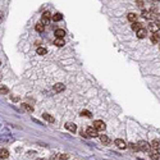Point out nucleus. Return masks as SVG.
<instances>
[{
	"mask_svg": "<svg viewBox=\"0 0 160 160\" xmlns=\"http://www.w3.org/2000/svg\"><path fill=\"white\" fill-rule=\"evenodd\" d=\"M150 156H151V159L152 160H160V155H159V152H158V151H152Z\"/></svg>",
	"mask_w": 160,
	"mask_h": 160,
	"instance_id": "obj_18",
	"label": "nucleus"
},
{
	"mask_svg": "<svg viewBox=\"0 0 160 160\" xmlns=\"http://www.w3.org/2000/svg\"><path fill=\"white\" fill-rule=\"evenodd\" d=\"M138 150H141V151H150V149H151V146L149 142H146V141H140L138 144Z\"/></svg>",
	"mask_w": 160,
	"mask_h": 160,
	"instance_id": "obj_1",
	"label": "nucleus"
},
{
	"mask_svg": "<svg viewBox=\"0 0 160 160\" xmlns=\"http://www.w3.org/2000/svg\"><path fill=\"white\" fill-rule=\"evenodd\" d=\"M64 35H65V32L63 31V29H57L55 31V36H57V39H63L64 37Z\"/></svg>",
	"mask_w": 160,
	"mask_h": 160,
	"instance_id": "obj_14",
	"label": "nucleus"
},
{
	"mask_svg": "<svg viewBox=\"0 0 160 160\" xmlns=\"http://www.w3.org/2000/svg\"><path fill=\"white\" fill-rule=\"evenodd\" d=\"M141 15H142L144 18H146V19H151V18H154V13H151L150 10H142Z\"/></svg>",
	"mask_w": 160,
	"mask_h": 160,
	"instance_id": "obj_7",
	"label": "nucleus"
},
{
	"mask_svg": "<svg viewBox=\"0 0 160 160\" xmlns=\"http://www.w3.org/2000/svg\"><path fill=\"white\" fill-rule=\"evenodd\" d=\"M64 88H65V86H64L63 83H57V85H54V91H55V92H61Z\"/></svg>",
	"mask_w": 160,
	"mask_h": 160,
	"instance_id": "obj_10",
	"label": "nucleus"
},
{
	"mask_svg": "<svg viewBox=\"0 0 160 160\" xmlns=\"http://www.w3.org/2000/svg\"><path fill=\"white\" fill-rule=\"evenodd\" d=\"M81 115L87 116V118H91V116H92V114H91L88 110H82V112H81Z\"/></svg>",
	"mask_w": 160,
	"mask_h": 160,
	"instance_id": "obj_24",
	"label": "nucleus"
},
{
	"mask_svg": "<svg viewBox=\"0 0 160 160\" xmlns=\"http://www.w3.org/2000/svg\"><path fill=\"white\" fill-rule=\"evenodd\" d=\"M35 28H36V31H37V32H40V33H41V32L45 29V26L41 23V22H40V23H37V24H36V27H35Z\"/></svg>",
	"mask_w": 160,
	"mask_h": 160,
	"instance_id": "obj_17",
	"label": "nucleus"
},
{
	"mask_svg": "<svg viewBox=\"0 0 160 160\" xmlns=\"http://www.w3.org/2000/svg\"><path fill=\"white\" fill-rule=\"evenodd\" d=\"M39 160H42V159H39Z\"/></svg>",
	"mask_w": 160,
	"mask_h": 160,
	"instance_id": "obj_33",
	"label": "nucleus"
},
{
	"mask_svg": "<svg viewBox=\"0 0 160 160\" xmlns=\"http://www.w3.org/2000/svg\"><path fill=\"white\" fill-rule=\"evenodd\" d=\"M42 17H45V18H50V17H51V14H50V12H45Z\"/></svg>",
	"mask_w": 160,
	"mask_h": 160,
	"instance_id": "obj_31",
	"label": "nucleus"
},
{
	"mask_svg": "<svg viewBox=\"0 0 160 160\" xmlns=\"http://www.w3.org/2000/svg\"><path fill=\"white\" fill-rule=\"evenodd\" d=\"M130 147H131V150H133V151H138V147H137V145L136 144H130Z\"/></svg>",
	"mask_w": 160,
	"mask_h": 160,
	"instance_id": "obj_27",
	"label": "nucleus"
},
{
	"mask_svg": "<svg viewBox=\"0 0 160 160\" xmlns=\"http://www.w3.org/2000/svg\"><path fill=\"white\" fill-rule=\"evenodd\" d=\"M127 18H128V21H130V22L134 23V22H136V19H137V14H134V13H130Z\"/></svg>",
	"mask_w": 160,
	"mask_h": 160,
	"instance_id": "obj_16",
	"label": "nucleus"
},
{
	"mask_svg": "<svg viewBox=\"0 0 160 160\" xmlns=\"http://www.w3.org/2000/svg\"><path fill=\"white\" fill-rule=\"evenodd\" d=\"M144 27H142V23H140V22H134V23H132V29L133 31H140V29H142Z\"/></svg>",
	"mask_w": 160,
	"mask_h": 160,
	"instance_id": "obj_9",
	"label": "nucleus"
},
{
	"mask_svg": "<svg viewBox=\"0 0 160 160\" xmlns=\"http://www.w3.org/2000/svg\"><path fill=\"white\" fill-rule=\"evenodd\" d=\"M151 149H154V151H159L160 149V141L158 140H152V142H151Z\"/></svg>",
	"mask_w": 160,
	"mask_h": 160,
	"instance_id": "obj_6",
	"label": "nucleus"
},
{
	"mask_svg": "<svg viewBox=\"0 0 160 160\" xmlns=\"http://www.w3.org/2000/svg\"><path fill=\"white\" fill-rule=\"evenodd\" d=\"M54 44L57 45V46H59V47H60V46H63V45L65 44V42H64V40H63V39H55Z\"/></svg>",
	"mask_w": 160,
	"mask_h": 160,
	"instance_id": "obj_19",
	"label": "nucleus"
},
{
	"mask_svg": "<svg viewBox=\"0 0 160 160\" xmlns=\"http://www.w3.org/2000/svg\"><path fill=\"white\" fill-rule=\"evenodd\" d=\"M114 144H115V146L118 149H126V147H127L126 142H124L123 140H120V138H116L115 141H114Z\"/></svg>",
	"mask_w": 160,
	"mask_h": 160,
	"instance_id": "obj_5",
	"label": "nucleus"
},
{
	"mask_svg": "<svg viewBox=\"0 0 160 160\" xmlns=\"http://www.w3.org/2000/svg\"><path fill=\"white\" fill-rule=\"evenodd\" d=\"M86 134H87V137H92V138H95V137H97V136H99V134H97V131H96L94 127H90V128H87Z\"/></svg>",
	"mask_w": 160,
	"mask_h": 160,
	"instance_id": "obj_4",
	"label": "nucleus"
},
{
	"mask_svg": "<svg viewBox=\"0 0 160 160\" xmlns=\"http://www.w3.org/2000/svg\"><path fill=\"white\" fill-rule=\"evenodd\" d=\"M9 156V152H8V150H5V149H1L0 150V158L1 159H7Z\"/></svg>",
	"mask_w": 160,
	"mask_h": 160,
	"instance_id": "obj_13",
	"label": "nucleus"
},
{
	"mask_svg": "<svg viewBox=\"0 0 160 160\" xmlns=\"http://www.w3.org/2000/svg\"><path fill=\"white\" fill-rule=\"evenodd\" d=\"M22 106H23V108H24V109H26V110H27V112H29V113H31V112H32V110H33V108H32V106H29L28 104H23V105H22Z\"/></svg>",
	"mask_w": 160,
	"mask_h": 160,
	"instance_id": "obj_26",
	"label": "nucleus"
},
{
	"mask_svg": "<svg viewBox=\"0 0 160 160\" xmlns=\"http://www.w3.org/2000/svg\"><path fill=\"white\" fill-rule=\"evenodd\" d=\"M146 33H147V31H146L145 28L140 29V31H137V37H138V39H145Z\"/></svg>",
	"mask_w": 160,
	"mask_h": 160,
	"instance_id": "obj_11",
	"label": "nucleus"
},
{
	"mask_svg": "<svg viewBox=\"0 0 160 160\" xmlns=\"http://www.w3.org/2000/svg\"><path fill=\"white\" fill-rule=\"evenodd\" d=\"M100 141H101L104 145H109V144H110V138H109L108 136H105V134L100 136Z\"/></svg>",
	"mask_w": 160,
	"mask_h": 160,
	"instance_id": "obj_12",
	"label": "nucleus"
},
{
	"mask_svg": "<svg viewBox=\"0 0 160 160\" xmlns=\"http://www.w3.org/2000/svg\"><path fill=\"white\" fill-rule=\"evenodd\" d=\"M0 94L7 95V94H8V88L5 87V86H3V85H0Z\"/></svg>",
	"mask_w": 160,
	"mask_h": 160,
	"instance_id": "obj_23",
	"label": "nucleus"
},
{
	"mask_svg": "<svg viewBox=\"0 0 160 160\" xmlns=\"http://www.w3.org/2000/svg\"><path fill=\"white\" fill-rule=\"evenodd\" d=\"M61 18H63V17H61V14H59V13H57V14L53 15V21H54V22H59V21H61Z\"/></svg>",
	"mask_w": 160,
	"mask_h": 160,
	"instance_id": "obj_22",
	"label": "nucleus"
},
{
	"mask_svg": "<svg viewBox=\"0 0 160 160\" xmlns=\"http://www.w3.org/2000/svg\"><path fill=\"white\" fill-rule=\"evenodd\" d=\"M160 29V24L156 22H152L149 24V31H151L152 33H158V31Z\"/></svg>",
	"mask_w": 160,
	"mask_h": 160,
	"instance_id": "obj_3",
	"label": "nucleus"
},
{
	"mask_svg": "<svg viewBox=\"0 0 160 160\" xmlns=\"http://www.w3.org/2000/svg\"><path fill=\"white\" fill-rule=\"evenodd\" d=\"M136 3H137V7H140V8H144V7H145V3L141 1V0H138V1H136Z\"/></svg>",
	"mask_w": 160,
	"mask_h": 160,
	"instance_id": "obj_29",
	"label": "nucleus"
},
{
	"mask_svg": "<svg viewBox=\"0 0 160 160\" xmlns=\"http://www.w3.org/2000/svg\"><path fill=\"white\" fill-rule=\"evenodd\" d=\"M160 40V35L159 33H152V36H151V41L154 42V44H158Z\"/></svg>",
	"mask_w": 160,
	"mask_h": 160,
	"instance_id": "obj_15",
	"label": "nucleus"
},
{
	"mask_svg": "<svg viewBox=\"0 0 160 160\" xmlns=\"http://www.w3.org/2000/svg\"><path fill=\"white\" fill-rule=\"evenodd\" d=\"M50 160H60V154H57V155H53Z\"/></svg>",
	"mask_w": 160,
	"mask_h": 160,
	"instance_id": "obj_28",
	"label": "nucleus"
},
{
	"mask_svg": "<svg viewBox=\"0 0 160 160\" xmlns=\"http://www.w3.org/2000/svg\"><path fill=\"white\" fill-rule=\"evenodd\" d=\"M65 128H67L68 131H71V132H76V130H77L76 124H74V123H71V122L65 123Z\"/></svg>",
	"mask_w": 160,
	"mask_h": 160,
	"instance_id": "obj_8",
	"label": "nucleus"
},
{
	"mask_svg": "<svg viewBox=\"0 0 160 160\" xmlns=\"http://www.w3.org/2000/svg\"><path fill=\"white\" fill-rule=\"evenodd\" d=\"M92 127H94L96 131H104V130L106 128V126H105V123H104L102 120H95Z\"/></svg>",
	"mask_w": 160,
	"mask_h": 160,
	"instance_id": "obj_2",
	"label": "nucleus"
},
{
	"mask_svg": "<svg viewBox=\"0 0 160 160\" xmlns=\"http://www.w3.org/2000/svg\"><path fill=\"white\" fill-rule=\"evenodd\" d=\"M0 64H1V61H0Z\"/></svg>",
	"mask_w": 160,
	"mask_h": 160,
	"instance_id": "obj_34",
	"label": "nucleus"
},
{
	"mask_svg": "<svg viewBox=\"0 0 160 160\" xmlns=\"http://www.w3.org/2000/svg\"><path fill=\"white\" fill-rule=\"evenodd\" d=\"M46 53H47V50H46L45 47H42V46H41V47H37V54H40V55H45Z\"/></svg>",
	"mask_w": 160,
	"mask_h": 160,
	"instance_id": "obj_20",
	"label": "nucleus"
},
{
	"mask_svg": "<svg viewBox=\"0 0 160 160\" xmlns=\"http://www.w3.org/2000/svg\"><path fill=\"white\" fill-rule=\"evenodd\" d=\"M41 23H42L44 26H47V24L50 23V18H45V17H42V19H41Z\"/></svg>",
	"mask_w": 160,
	"mask_h": 160,
	"instance_id": "obj_25",
	"label": "nucleus"
},
{
	"mask_svg": "<svg viewBox=\"0 0 160 160\" xmlns=\"http://www.w3.org/2000/svg\"><path fill=\"white\" fill-rule=\"evenodd\" d=\"M0 77H1V76H0Z\"/></svg>",
	"mask_w": 160,
	"mask_h": 160,
	"instance_id": "obj_35",
	"label": "nucleus"
},
{
	"mask_svg": "<svg viewBox=\"0 0 160 160\" xmlns=\"http://www.w3.org/2000/svg\"><path fill=\"white\" fill-rule=\"evenodd\" d=\"M3 19V14H1V12H0V21Z\"/></svg>",
	"mask_w": 160,
	"mask_h": 160,
	"instance_id": "obj_32",
	"label": "nucleus"
},
{
	"mask_svg": "<svg viewBox=\"0 0 160 160\" xmlns=\"http://www.w3.org/2000/svg\"><path fill=\"white\" fill-rule=\"evenodd\" d=\"M68 158V154H60V160H67Z\"/></svg>",
	"mask_w": 160,
	"mask_h": 160,
	"instance_id": "obj_30",
	"label": "nucleus"
},
{
	"mask_svg": "<svg viewBox=\"0 0 160 160\" xmlns=\"http://www.w3.org/2000/svg\"><path fill=\"white\" fill-rule=\"evenodd\" d=\"M42 116H44V118L46 119V120H47V122H50V123H53V122H54V118L50 115V114H47V113H45Z\"/></svg>",
	"mask_w": 160,
	"mask_h": 160,
	"instance_id": "obj_21",
	"label": "nucleus"
}]
</instances>
